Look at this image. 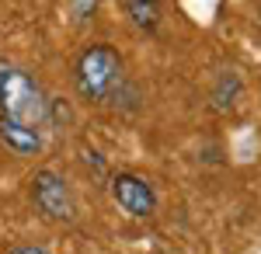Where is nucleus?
<instances>
[{"label": "nucleus", "mask_w": 261, "mask_h": 254, "mask_svg": "<svg viewBox=\"0 0 261 254\" xmlns=\"http://www.w3.org/2000/svg\"><path fill=\"white\" fill-rule=\"evenodd\" d=\"M73 77H77V91L84 101H94V105H119L122 91H125V66L122 56L112 45H87L73 66Z\"/></svg>", "instance_id": "1"}, {"label": "nucleus", "mask_w": 261, "mask_h": 254, "mask_svg": "<svg viewBox=\"0 0 261 254\" xmlns=\"http://www.w3.org/2000/svg\"><path fill=\"white\" fill-rule=\"evenodd\" d=\"M0 118L21 122L39 133L53 118V101L45 98V91L11 63H0Z\"/></svg>", "instance_id": "2"}, {"label": "nucleus", "mask_w": 261, "mask_h": 254, "mask_svg": "<svg viewBox=\"0 0 261 254\" xmlns=\"http://www.w3.org/2000/svg\"><path fill=\"white\" fill-rule=\"evenodd\" d=\"M32 202L49 223H73L77 219V198L66 177L53 167H45L32 177Z\"/></svg>", "instance_id": "3"}, {"label": "nucleus", "mask_w": 261, "mask_h": 254, "mask_svg": "<svg viewBox=\"0 0 261 254\" xmlns=\"http://www.w3.org/2000/svg\"><path fill=\"white\" fill-rule=\"evenodd\" d=\"M112 195L122 209L136 219H146V216L157 213V195L150 188V181L140 174H115L112 177Z\"/></svg>", "instance_id": "4"}, {"label": "nucleus", "mask_w": 261, "mask_h": 254, "mask_svg": "<svg viewBox=\"0 0 261 254\" xmlns=\"http://www.w3.org/2000/svg\"><path fill=\"white\" fill-rule=\"evenodd\" d=\"M0 143L18 157H35L42 150V133L21 122H11V118H0Z\"/></svg>", "instance_id": "5"}, {"label": "nucleus", "mask_w": 261, "mask_h": 254, "mask_svg": "<svg viewBox=\"0 0 261 254\" xmlns=\"http://www.w3.org/2000/svg\"><path fill=\"white\" fill-rule=\"evenodd\" d=\"M125 14L133 18V24L140 32H157L164 18L161 0H125Z\"/></svg>", "instance_id": "6"}, {"label": "nucleus", "mask_w": 261, "mask_h": 254, "mask_svg": "<svg viewBox=\"0 0 261 254\" xmlns=\"http://www.w3.org/2000/svg\"><path fill=\"white\" fill-rule=\"evenodd\" d=\"M237 94H241V80H237V73H223L220 77V87H216V94H213V108L216 112H230L233 105H237Z\"/></svg>", "instance_id": "7"}, {"label": "nucleus", "mask_w": 261, "mask_h": 254, "mask_svg": "<svg viewBox=\"0 0 261 254\" xmlns=\"http://www.w3.org/2000/svg\"><path fill=\"white\" fill-rule=\"evenodd\" d=\"M66 11L77 24H84V21H91L98 14V0H66Z\"/></svg>", "instance_id": "8"}, {"label": "nucleus", "mask_w": 261, "mask_h": 254, "mask_svg": "<svg viewBox=\"0 0 261 254\" xmlns=\"http://www.w3.org/2000/svg\"><path fill=\"white\" fill-rule=\"evenodd\" d=\"M11 254H49L45 247H35V244H28V247H14Z\"/></svg>", "instance_id": "9"}]
</instances>
